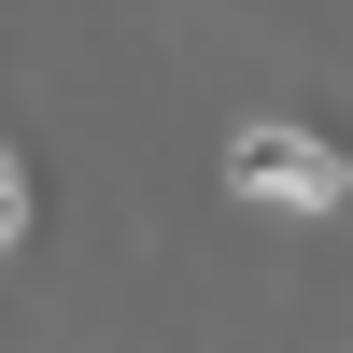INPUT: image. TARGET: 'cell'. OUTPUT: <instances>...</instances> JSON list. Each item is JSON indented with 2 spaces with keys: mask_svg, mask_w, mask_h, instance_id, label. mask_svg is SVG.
<instances>
[{
  "mask_svg": "<svg viewBox=\"0 0 353 353\" xmlns=\"http://www.w3.org/2000/svg\"><path fill=\"white\" fill-rule=\"evenodd\" d=\"M226 184L269 198V212H325V198H339V141H311V128H241V141H226Z\"/></svg>",
  "mask_w": 353,
  "mask_h": 353,
  "instance_id": "cell-1",
  "label": "cell"
},
{
  "mask_svg": "<svg viewBox=\"0 0 353 353\" xmlns=\"http://www.w3.org/2000/svg\"><path fill=\"white\" fill-rule=\"evenodd\" d=\"M14 241H28V156L0 141V254H14Z\"/></svg>",
  "mask_w": 353,
  "mask_h": 353,
  "instance_id": "cell-2",
  "label": "cell"
}]
</instances>
